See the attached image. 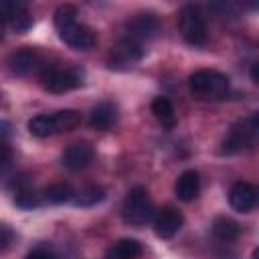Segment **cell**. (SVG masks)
I'll return each instance as SVG.
<instances>
[{"mask_svg": "<svg viewBox=\"0 0 259 259\" xmlns=\"http://www.w3.org/2000/svg\"><path fill=\"white\" fill-rule=\"evenodd\" d=\"M259 144V111H253L235 121L221 142V154H241Z\"/></svg>", "mask_w": 259, "mask_h": 259, "instance_id": "obj_1", "label": "cell"}, {"mask_svg": "<svg viewBox=\"0 0 259 259\" xmlns=\"http://www.w3.org/2000/svg\"><path fill=\"white\" fill-rule=\"evenodd\" d=\"M81 123V113L77 109H61L53 113H38L28 119L26 127L34 138H49L55 134L71 132Z\"/></svg>", "mask_w": 259, "mask_h": 259, "instance_id": "obj_2", "label": "cell"}, {"mask_svg": "<svg viewBox=\"0 0 259 259\" xmlns=\"http://www.w3.org/2000/svg\"><path fill=\"white\" fill-rule=\"evenodd\" d=\"M188 87L194 97L206 101H219L229 95L231 81L225 73L214 69H198L188 77Z\"/></svg>", "mask_w": 259, "mask_h": 259, "instance_id": "obj_3", "label": "cell"}, {"mask_svg": "<svg viewBox=\"0 0 259 259\" xmlns=\"http://www.w3.org/2000/svg\"><path fill=\"white\" fill-rule=\"evenodd\" d=\"M156 208L146 188L136 186L127 192V196L121 202V219L130 227H144L150 221H154Z\"/></svg>", "mask_w": 259, "mask_h": 259, "instance_id": "obj_4", "label": "cell"}, {"mask_svg": "<svg viewBox=\"0 0 259 259\" xmlns=\"http://www.w3.org/2000/svg\"><path fill=\"white\" fill-rule=\"evenodd\" d=\"M38 77H40L42 87L51 93H67L83 85V71L79 67L61 69L55 65H42Z\"/></svg>", "mask_w": 259, "mask_h": 259, "instance_id": "obj_5", "label": "cell"}, {"mask_svg": "<svg viewBox=\"0 0 259 259\" xmlns=\"http://www.w3.org/2000/svg\"><path fill=\"white\" fill-rule=\"evenodd\" d=\"M178 30L182 38L192 47H202L206 42V20L196 6H184L178 14Z\"/></svg>", "mask_w": 259, "mask_h": 259, "instance_id": "obj_6", "label": "cell"}, {"mask_svg": "<svg viewBox=\"0 0 259 259\" xmlns=\"http://www.w3.org/2000/svg\"><path fill=\"white\" fill-rule=\"evenodd\" d=\"M123 32H125V38L136 40V42L142 45L144 40H150V38L156 36V32H158V18L152 12H138L132 18L125 20Z\"/></svg>", "mask_w": 259, "mask_h": 259, "instance_id": "obj_7", "label": "cell"}, {"mask_svg": "<svg viewBox=\"0 0 259 259\" xmlns=\"http://www.w3.org/2000/svg\"><path fill=\"white\" fill-rule=\"evenodd\" d=\"M0 16L6 28H10L16 34L26 32L32 26V16L28 12V8L22 2H12V0H4L0 4Z\"/></svg>", "mask_w": 259, "mask_h": 259, "instance_id": "obj_8", "label": "cell"}, {"mask_svg": "<svg viewBox=\"0 0 259 259\" xmlns=\"http://www.w3.org/2000/svg\"><path fill=\"white\" fill-rule=\"evenodd\" d=\"M57 32H59V38H61L67 47H71V49H75V51H89V49H93L95 42H97L95 32H93L87 24L77 22V20L71 22V24H67V26H63V28H59Z\"/></svg>", "mask_w": 259, "mask_h": 259, "instance_id": "obj_9", "label": "cell"}, {"mask_svg": "<svg viewBox=\"0 0 259 259\" xmlns=\"http://www.w3.org/2000/svg\"><path fill=\"white\" fill-rule=\"evenodd\" d=\"M142 57H144V49H142L140 42L130 40V38H121L119 42H115L111 47L107 63H109L111 69H130Z\"/></svg>", "mask_w": 259, "mask_h": 259, "instance_id": "obj_10", "label": "cell"}, {"mask_svg": "<svg viewBox=\"0 0 259 259\" xmlns=\"http://www.w3.org/2000/svg\"><path fill=\"white\" fill-rule=\"evenodd\" d=\"M229 204L237 212H251L259 208V184L251 182H235L229 190Z\"/></svg>", "mask_w": 259, "mask_h": 259, "instance_id": "obj_11", "label": "cell"}, {"mask_svg": "<svg viewBox=\"0 0 259 259\" xmlns=\"http://www.w3.org/2000/svg\"><path fill=\"white\" fill-rule=\"evenodd\" d=\"M152 223H154V233L160 239H172L182 229L184 217H182V212L178 208H174V206L168 204V206H164V208H160L156 212V217H154Z\"/></svg>", "mask_w": 259, "mask_h": 259, "instance_id": "obj_12", "label": "cell"}, {"mask_svg": "<svg viewBox=\"0 0 259 259\" xmlns=\"http://www.w3.org/2000/svg\"><path fill=\"white\" fill-rule=\"evenodd\" d=\"M93 158H95L93 146H89L87 142H75L65 148L61 156V164L71 172H79V170H85L93 162Z\"/></svg>", "mask_w": 259, "mask_h": 259, "instance_id": "obj_13", "label": "cell"}, {"mask_svg": "<svg viewBox=\"0 0 259 259\" xmlns=\"http://www.w3.org/2000/svg\"><path fill=\"white\" fill-rule=\"evenodd\" d=\"M6 65H8L12 75L26 77L28 73H32L38 67V55L30 47H22V49H16V51H12L8 55Z\"/></svg>", "mask_w": 259, "mask_h": 259, "instance_id": "obj_14", "label": "cell"}, {"mask_svg": "<svg viewBox=\"0 0 259 259\" xmlns=\"http://www.w3.org/2000/svg\"><path fill=\"white\" fill-rule=\"evenodd\" d=\"M117 121V107L111 101L97 103L89 113V125L97 132H107Z\"/></svg>", "mask_w": 259, "mask_h": 259, "instance_id": "obj_15", "label": "cell"}, {"mask_svg": "<svg viewBox=\"0 0 259 259\" xmlns=\"http://www.w3.org/2000/svg\"><path fill=\"white\" fill-rule=\"evenodd\" d=\"M174 192H176L178 200L192 202L200 192V176H198V172L196 170H184L178 176L176 184H174Z\"/></svg>", "mask_w": 259, "mask_h": 259, "instance_id": "obj_16", "label": "cell"}, {"mask_svg": "<svg viewBox=\"0 0 259 259\" xmlns=\"http://www.w3.org/2000/svg\"><path fill=\"white\" fill-rule=\"evenodd\" d=\"M210 231H212V237H214L217 241H221V243H233V241H237L239 235H241L239 223L233 221L231 217H225V214H221V217H217V219L212 221Z\"/></svg>", "mask_w": 259, "mask_h": 259, "instance_id": "obj_17", "label": "cell"}, {"mask_svg": "<svg viewBox=\"0 0 259 259\" xmlns=\"http://www.w3.org/2000/svg\"><path fill=\"white\" fill-rule=\"evenodd\" d=\"M142 245L136 239H119L111 243L103 255V259H140Z\"/></svg>", "mask_w": 259, "mask_h": 259, "instance_id": "obj_18", "label": "cell"}, {"mask_svg": "<svg viewBox=\"0 0 259 259\" xmlns=\"http://www.w3.org/2000/svg\"><path fill=\"white\" fill-rule=\"evenodd\" d=\"M152 113L162 127L172 130L176 125V111H174V105L168 97H156L152 101Z\"/></svg>", "mask_w": 259, "mask_h": 259, "instance_id": "obj_19", "label": "cell"}, {"mask_svg": "<svg viewBox=\"0 0 259 259\" xmlns=\"http://www.w3.org/2000/svg\"><path fill=\"white\" fill-rule=\"evenodd\" d=\"M75 194H77V192H75V188H73L69 182H55V184L47 186V188H45V192H42L45 200H47V202H51V204H65V202H73Z\"/></svg>", "mask_w": 259, "mask_h": 259, "instance_id": "obj_20", "label": "cell"}, {"mask_svg": "<svg viewBox=\"0 0 259 259\" xmlns=\"http://www.w3.org/2000/svg\"><path fill=\"white\" fill-rule=\"evenodd\" d=\"M103 198H105V190H103L101 186L91 184V186L81 188V190L75 194L73 204H75V206H95V204L101 202Z\"/></svg>", "mask_w": 259, "mask_h": 259, "instance_id": "obj_21", "label": "cell"}, {"mask_svg": "<svg viewBox=\"0 0 259 259\" xmlns=\"http://www.w3.org/2000/svg\"><path fill=\"white\" fill-rule=\"evenodd\" d=\"M14 204L18 208H22V210H32L34 206L40 204V198L32 188H28V190H22V192L14 194Z\"/></svg>", "mask_w": 259, "mask_h": 259, "instance_id": "obj_22", "label": "cell"}, {"mask_svg": "<svg viewBox=\"0 0 259 259\" xmlns=\"http://www.w3.org/2000/svg\"><path fill=\"white\" fill-rule=\"evenodd\" d=\"M6 188H8L10 192H14V194H18V192H22V190H28V188H32L30 176H28V174H16V176L6 184Z\"/></svg>", "mask_w": 259, "mask_h": 259, "instance_id": "obj_23", "label": "cell"}, {"mask_svg": "<svg viewBox=\"0 0 259 259\" xmlns=\"http://www.w3.org/2000/svg\"><path fill=\"white\" fill-rule=\"evenodd\" d=\"M12 164V150H10V144L8 142H2V158H0V172L6 174V170L10 168Z\"/></svg>", "mask_w": 259, "mask_h": 259, "instance_id": "obj_24", "label": "cell"}, {"mask_svg": "<svg viewBox=\"0 0 259 259\" xmlns=\"http://www.w3.org/2000/svg\"><path fill=\"white\" fill-rule=\"evenodd\" d=\"M12 239H14V233L10 231V227L8 225H2L0 227V249L6 251L10 247V243H12Z\"/></svg>", "mask_w": 259, "mask_h": 259, "instance_id": "obj_25", "label": "cell"}, {"mask_svg": "<svg viewBox=\"0 0 259 259\" xmlns=\"http://www.w3.org/2000/svg\"><path fill=\"white\" fill-rule=\"evenodd\" d=\"M26 259H57L51 251H47V249H42V247H36V249H32L28 255H26Z\"/></svg>", "mask_w": 259, "mask_h": 259, "instance_id": "obj_26", "label": "cell"}, {"mask_svg": "<svg viewBox=\"0 0 259 259\" xmlns=\"http://www.w3.org/2000/svg\"><path fill=\"white\" fill-rule=\"evenodd\" d=\"M249 75H251V79H253L255 83H259V61H255V63L251 65V69H249Z\"/></svg>", "mask_w": 259, "mask_h": 259, "instance_id": "obj_27", "label": "cell"}, {"mask_svg": "<svg viewBox=\"0 0 259 259\" xmlns=\"http://www.w3.org/2000/svg\"><path fill=\"white\" fill-rule=\"evenodd\" d=\"M243 8H249V10H259V2H243Z\"/></svg>", "mask_w": 259, "mask_h": 259, "instance_id": "obj_28", "label": "cell"}, {"mask_svg": "<svg viewBox=\"0 0 259 259\" xmlns=\"http://www.w3.org/2000/svg\"><path fill=\"white\" fill-rule=\"evenodd\" d=\"M253 259H259V247L253 251Z\"/></svg>", "mask_w": 259, "mask_h": 259, "instance_id": "obj_29", "label": "cell"}]
</instances>
